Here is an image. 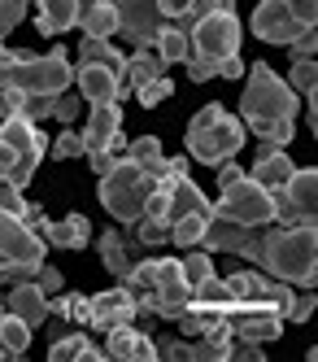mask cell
I'll use <instances>...</instances> for the list:
<instances>
[{
	"mask_svg": "<svg viewBox=\"0 0 318 362\" xmlns=\"http://www.w3.org/2000/svg\"><path fill=\"white\" fill-rule=\"evenodd\" d=\"M22 118H26V122L52 118V96H26V100H22Z\"/></svg>",
	"mask_w": 318,
	"mask_h": 362,
	"instance_id": "ee69618b",
	"label": "cell"
},
{
	"mask_svg": "<svg viewBox=\"0 0 318 362\" xmlns=\"http://www.w3.org/2000/svg\"><path fill=\"white\" fill-rule=\"evenodd\" d=\"M314 305H318V297H314V293H301V297L293 301V310H288V319H293V323H305V319L314 315Z\"/></svg>",
	"mask_w": 318,
	"mask_h": 362,
	"instance_id": "c3c4849f",
	"label": "cell"
},
{
	"mask_svg": "<svg viewBox=\"0 0 318 362\" xmlns=\"http://www.w3.org/2000/svg\"><path fill=\"white\" fill-rule=\"evenodd\" d=\"M0 144H9V148H18V153L48 148V140L40 136V127L26 122V118H0Z\"/></svg>",
	"mask_w": 318,
	"mask_h": 362,
	"instance_id": "83f0119b",
	"label": "cell"
},
{
	"mask_svg": "<svg viewBox=\"0 0 318 362\" xmlns=\"http://www.w3.org/2000/svg\"><path fill=\"white\" fill-rule=\"evenodd\" d=\"M96 249H100V262H105V271H110L114 279H126V271H131V240L126 236H118V227H110V231H100L96 236Z\"/></svg>",
	"mask_w": 318,
	"mask_h": 362,
	"instance_id": "cb8c5ba5",
	"label": "cell"
},
{
	"mask_svg": "<svg viewBox=\"0 0 318 362\" xmlns=\"http://www.w3.org/2000/svg\"><path fill=\"white\" fill-rule=\"evenodd\" d=\"M293 92H305V96H314V83H318V66H314V57H293V79H283Z\"/></svg>",
	"mask_w": 318,
	"mask_h": 362,
	"instance_id": "8d00e7d4",
	"label": "cell"
},
{
	"mask_svg": "<svg viewBox=\"0 0 318 362\" xmlns=\"http://www.w3.org/2000/svg\"><path fill=\"white\" fill-rule=\"evenodd\" d=\"M100 358H105V349H96L83 332L61 336V341L48 345V362H100Z\"/></svg>",
	"mask_w": 318,
	"mask_h": 362,
	"instance_id": "4316f807",
	"label": "cell"
},
{
	"mask_svg": "<svg viewBox=\"0 0 318 362\" xmlns=\"http://www.w3.org/2000/svg\"><path fill=\"white\" fill-rule=\"evenodd\" d=\"M48 319L88 323V319H92V297H83V293H66V297H57V293H52V301H48Z\"/></svg>",
	"mask_w": 318,
	"mask_h": 362,
	"instance_id": "d6a6232c",
	"label": "cell"
},
{
	"mask_svg": "<svg viewBox=\"0 0 318 362\" xmlns=\"http://www.w3.org/2000/svg\"><path fill=\"white\" fill-rule=\"evenodd\" d=\"M240 74H245V62H240V53H235V57H227V62L218 66V79H240Z\"/></svg>",
	"mask_w": 318,
	"mask_h": 362,
	"instance_id": "f907efd6",
	"label": "cell"
},
{
	"mask_svg": "<svg viewBox=\"0 0 318 362\" xmlns=\"http://www.w3.org/2000/svg\"><path fill=\"white\" fill-rule=\"evenodd\" d=\"M122 132V114H118V105H92V118H88V127H83V153H96V148H105V144H114V136Z\"/></svg>",
	"mask_w": 318,
	"mask_h": 362,
	"instance_id": "ffe728a7",
	"label": "cell"
},
{
	"mask_svg": "<svg viewBox=\"0 0 318 362\" xmlns=\"http://www.w3.org/2000/svg\"><path fill=\"white\" fill-rule=\"evenodd\" d=\"M162 74H166V62L157 57V48H136V53L126 57V66H122V88L136 92V88H144L153 79H162Z\"/></svg>",
	"mask_w": 318,
	"mask_h": 362,
	"instance_id": "7402d4cb",
	"label": "cell"
},
{
	"mask_svg": "<svg viewBox=\"0 0 318 362\" xmlns=\"http://www.w3.org/2000/svg\"><path fill=\"white\" fill-rule=\"evenodd\" d=\"M288 13H293L297 22H305V27H314V18H318V0H283Z\"/></svg>",
	"mask_w": 318,
	"mask_h": 362,
	"instance_id": "bcb514c9",
	"label": "cell"
},
{
	"mask_svg": "<svg viewBox=\"0 0 318 362\" xmlns=\"http://www.w3.org/2000/svg\"><path fill=\"white\" fill-rule=\"evenodd\" d=\"M261 236H266V227H245V223H231L223 214H209L205 223V236H201V249L205 253H240V257H261Z\"/></svg>",
	"mask_w": 318,
	"mask_h": 362,
	"instance_id": "8fae6325",
	"label": "cell"
},
{
	"mask_svg": "<svg viewBox=\"0 0 318 362\" xmlns=\"http://www.w3.org/2000/svg\"><path fill=\"white\" fill-rule=\"evenodd\" d=\"M48 158H52V162H70V158H83V140H78L74 132H61L57 140L48 144Z\"/></svg>",
	"mask_w": 318,
	"mask_h": 362,
	"instance_id": "74e56055",
	"label": "cell"
},
{
	"mask_svg": "<svg viewBox=\"0 0 318 362\" xmlns=\"http://www.w3.org/2000/svg\"><path fill=\"white\" fill-rule=\"evenodd\" d=\"M26 349H31V327H26L18 315H9V310H0V362H18L26 358Z\"/></svg>",
	"mask_w": 318,
	"mask_h": 362,
	"instance_id": "484cf974",
	"label": "cell"
},
{
	"mask_svg": "<svg viewBox=\"0 0 318 362\" xmlns=\"http://www.w3.org/2000/svg\"><path fill=\"white\" fill-rule=\"evenodd\" d=\"M188 301H192V288H188V279H183L179 257H157V279H153V288L140 301V315L179 319Z\"/></svg>",
	"mask_w": 318,
	"mask_h": 362,
	"instance_id": "ba28073f",
	"label": "cell"
},
{
	"mask_svg": "<svg viewBox=\"0 0 318 362\" xmlns=\"http://www.w3.org/2000/svg\"><path fill=\"white\" fill-rule=\"evenodd\" d=\"M0 305H5L9 315H18V319H22L26 327H31V332L48 323V293L40 288L35 279H18L13 288L5 293V301H0Z\"/></svg>",
	"mask_w": 318,
	"mask_h": 362,
	"instance_id": "2e32d148",
	"label": "cell"
},
{
	"mask_svg": "<svg viewBox=\"0 0 318 362\" xmlns=\"http://www.w3.org/2000/svg\"><path fill=\"white\" fill-rule=\"evenodd\" d=\"M240 18H235V9H227V13H205V18H196L192 22V31H188V40H192V57L196 62H227V57H235L240 53Z\"/></svg>",
	"mask_w": 318,
	"mask_h": 362,
	"instance_id": "8992f818",
	"label": "cell"
},
{
	"mask_svg": "<svg viewBox=\"0 0 318 362\" xmlns=\"http://www.w3.org/2000/svg\"><path fill=\"white\" fill-rule=\"evenodd\" d=\"M126 158L136 162V166H144L148 175H157V179L166 175V153H162V140H157V136H140V140H126Z\"/></svg>",
	"mask_w": 318,
	"mask_h": 362,
	"instance_id": "4dcf8cb0",
	"label": "cell"
},
{
	"mask_svg": "<svg viewBox=\"0 0 318 362\" xmlns=\"http://www.w3.org/2000/svg\"><path fill=\"white\" fill-rule=\"evenodd\" d=\"M227 358H240V362H261L266 354H261V341H249V336H231Z\"/></svg>",
	"mask_w": 318,
	"mask_h": 362,
	"instance_id": "b9f144b4",
	"label": "cell"
},
{
	"mask_svg": "<svg viewBox=\"0 0 318 362\" xmlns=\"http://www.w3.org/2000/svg\"><path fill=\"white\" fill-rule=\"evenodd\" d=\"M249 27H253L257 40H266V44H293L305 31H314V27H305V22H297L293 13H288L283 0H261V5L253 9V18H249Z\"/></svg>",
	"mask_w": 318,
	"mask_h": 362,
	"instance_id": "4fadbf2b",
	"label": "cell"
},
{
	"mask_svg": "<svg viewBox=\"0 0 318 362\" xmlns=\"http://www.w3.org/2000/svg\"><path fill=\"white\" fill-rule=\"evenodd\" d=\"M74 27H83V35H92V40H110V35L118 31L114 5H110V0H78Z\"/></svg>",
	"mask_w": 318,
	"mask_h": 362,
	"instance_id": "44dd1931",
	"label": "cell"
},
{
	"mask_svg": "<svg viewBox=\"0 0 318 362\" xmlns=\"http://www.w3.org/2000/svg\"><path fill=\"white\" fill-rule=\"evenodd\" d=\"M74 92L83 100H92V105H118L122 96H131L118 74L105 70V66H78L74 70Z\"/></svg>",
	"mask_w": 318,
	"mask_h": 362,
	"instance_id": "9a60e30c",
	"label": "cell"
},
{
	"mask_svg": "<svg viewBox=\"0 0 318 362\" xmlns=\"http://www.w3.org/2000/svg\"><path fill=\"white\" fill-rule=\"evenodd\" d=\"M0 210H5V214H18L22 223H31V227H40V223H44L40 205L26 201V197H22V188H18V184H9V179H0Z\"/></svg>",
	"mask_w": 318,
	"mask_h": 362,
	"instance_id": "1f68e13d",
	"label": "cell"
},
{
	"mask_svg": "<svg viewBox=\"0 0 318 362\" xmlns=\"http://www.w3.org/2000/svg\"><path fill=\"white\" fill-rule=\"evenodd\" d=\"M205 223H209V214H183V218L170 227V245H179V249H196L201 236H205Z\"/></svg>",
	"mask_w": 318,
	"mask_h": 362,
	"instance_id": "e575fe53",
	"label": "cell"
},
{
	"mask_svg": "<svg viewBox=\"0 0 318 362\" xmlns=\"http://www.w3.org/2000/svg\"><path fill=\"white\" fill-rule=\"evenodd\" d=\"M235 5V0H192V9H188V18L196 22V18H205V13H227Z\"/></svg>",
	"mask_w": 318,
	"mask_h": 362,
	"instance_id": "7dc6e473",
	"label": "cell"
},
{
	"mask_svg": "<svg viewBox=\"0 0 318 362\" xmlns=\"http://www.w3.org/2000/svg\"><path fill=\"white\" fill-rule=\"evenodd\" d=\"M223 310H227V301H201V297H192L188 305H183V315H179L175 323L188 332V336H214V332L227 327Z\"/></svg>",
	"mask_w": 318,
	"mask_h": 362,
	"instance_id": "d6986e66",
	"label": "cell"
},
{
	"mask_svg": "<svg viewBox=\"0 0 318 362\" xmlns=\"http://www.w3.org/2000/svg\"><path fill=\"white\" fill-rule=\"evenodd\" d=\"M0 262L22 275H35V267L44 262V236L31 223H22L18 214H5V210H0Z\"/></svg>",
	"mask_w": 318,
	"mask_h": 362,
	"instance_id": "9c48e42d",
	"label": "cell"
},
{
	"mask_svg": "<svg viewBox=\"0 0 318 362\" xmlns=\"http://www.w3.org/2000/svg\"><path fill=\"white\" fill-rule=\"evenodd\" d=\"M318 210V170L297 166L293 179L275 192V223L279 227H314Z\"/></svg>",
	"mask_w": 318,
	"mask_h": 362,
	"instance_id": "52a82bcc",
	"label": "cell"
},
{
	"mask_svg": "<svg viewBox=\"0 0 318 362\" xmlns=\"http://www.w3.org/2000/svg\"><path fill=\"white\" fill-rule=\"evenodd\" d=\"M136 315H140V305H136V297H131V288L118 279L114 288H105V293L92 297V319H88V327L110 332V327H118V323H131Z\"/></svg>",
	"mask_w": 318,
	"mask_h": 362,
	"instance_id": "5bb4252c",
	"label": "cell"
},
{
	"mask_svg": "<svg viewBox=\"0 0 318 362\" xmlns=\"http://www.w3.org/2000/svg\"><path fill=\"white\" fill-rule=\"evenodd\" d=\"M31 5H35V27H40V35H66L74 27L78 0H31Z\"/></svg>",
	"mask_w": 318,
	"mask_h": 362,
	"instance_id": "603a6c76",
	"label": "cell"
},
{
	"mask_svg": "<svg viewBox=\"0 0 318 362\" xmlns=\"http://www.w3.org/2000/svg\"><path fill=\"white\" fill-rule=\"evenodd\" d=\"M105 358H118V362H148V358H157V349H153V336L136 332L131 323H118V327L105 332Z\"/></svg>",
	"mask_w": 318,
	"mask_h": 362,
	"instance_id": "e0dca14e",
	"label": "cell"
},
{
	"mask_svg": "<svg viewBox=\"0 0 318 362\" xmlns=\"http://www.w3.org/2000/svg\"><path fill=\"white\" fill-rule=\"evenodd\" d=\"M83 158H88V166H92V175L100 179V175H110L122 158H126V136L118 132L114 136V144H105V148H96V153H83Z\"/></svg>",
	"mask_w": 318,
	"mask_h": 362,
	"instance_id": "836d02e7",
	"label": "cell"
},
{
	"mask_svg": "<svg viewBox=\"0 0 318 362\" xmlns=\"http://www.w3.org/2000/svg\"><path fill=\"white\" fill-rule=\"evenodd\" d=\"M257 267L283 279V284H301L310 288L314 275H318V236L314 227H266V236H261V257Z\"/></svg>",
	"mask_w": 318,
	"mask_h": 362,
	"instance_id": "7a4b0ae2",
	"label": "cell"
},
{
	"mask_svg": "<svg viewBox=\"0 0 318 362\" xmlns=\"http://www.w3.org/2000/svg\"><path fill=\"white\" fill-rule=\"evenodd\" d=\"M214 214H223L231 223H245V227H271L275 223V192H266L249 175H235L231 184L218 188Z\"/></svg>",
	"mask_w": 318,
	"mask_h": 362,
	"instance_id": "5b68a950",
	"label": "cell"
},
{
	"mask_svg": "<svg viewBox=\"0 0 318 362\" xmlns=\"http://www.w3.org/2000/svg\"><path fill=\"white\" fill-rule=\"evenodd\" d=\"M157 188V175H148L144 166H136L131 158H122L110 175H100V205L114 214V223L122 227H136L144 205Z\"/></svg>",
	"mask_w": 318,
	"mask_h": 362,
	"instance_id": "277c9868",
	"label": "cell"
},
{
	"mask_svg": "<svg viewBox=\"0 0 318 362\" xmlns=\"http://www.w3.org/2000/svg\"><path fill=\"white\" fill-rule=\"evenodd\" d=\"M179 267H183V279H188V288H196L201 279L214 275V257H209L205 249H196V253H188V257H179Z\"/></svg>",
	"mask_w": 318,
	"mask_h": 362,
	"instance_id": "d590c367",
	"label": "cell"
},
{
	"mask_svg": "<svg viewBox=\"0 0 318 362\" xmlns=\"http://www.w3.org/2000/svg\"><path fill=\"white\" fill-rule=\"evenodd\" d=\"M78 114H83V96H78V92H61V96H52V118H57V122H74Z\"/></svg>",
	"mask_w": 318,
	"mask_h": 362,
	"instance_id": "ab89813d",
	"label": "cell"
},
{
	"mask_svg": "<svg viewBox=\"0 0 318 362\" xmlns=\"http://www.w3.org/2000/svg\"><path fill=\"white\" fill-rule=\"evenodd\" d=\"M157 9H162V18H166V22H175L179 31H192V18H188L192 0H157Z\"/></svg>",
	"mask_w": 318,
	"mask_h": 362,
	"instance_id": "60d3db41",
	"label": "cell"
},
{
	"mask_svg": "<svg viewBox=\"0 0 318 362\" xmlns=\"http://www.w3.org/2000/svg\"><path fill=\"white\" fill-rule=\"evenodd\" d=\"M223 319H227L231 336H249V341H261V345L283 336V315L266 301H227Z\"/></svg>",
	"mask_w": 318,
	"mask_h": 362,
	"instance_id": "30bf717a",
	"label": "cell"
},
{
	"mask_svg": "<svg viewBox=\"0 0 318 362\" xmlns=\"http://www.w3.org/2000/svg\"><path fill=\"white\" fill-rule=\"evenodd\" d=\"M245 96H240V122L245 132H253L257 140H271L275 148L293 144V132H297V92L288 88L279 74L257 62L245 70Z\"/></svg>",
	"mask_w": 318,
	"mask_h": 362,
	"instance_id": "6da1fadb",
	"label": "cell"
},
{
	"mask_svg": "<svg viewBox=\"0 0 318 362\" xmlns=\"http://www.w3.org/2000/svg\"><path fill=\"white\" fill-rule=\"evenodd\" d=\"M26 9H31V0H0V40L13 35V27L26 18Z\"/></svg>",
	"mask_w": 318,
	"mask_h": 362,
	"instance_id": "f35d334b",
	"label": "cell"
},
{
	"mask_svg": "<svg viewBox=\"0 0 318 362\" xmlns=\"http://www.w3.org/2000/svg\"><path fill=\"white\" fill-rule=\"evenodd\" d=\"M170 92H175V83L166 79V74H162V79H153V83H144V88H136V96H140V105H148V110L157 105V100H166Z\"/></svg>",
	"mask_w": 318,
	"mask_h": 362,
	"instance_id": "7bdbcfd3",
	"label": "cell"
},
{
	"mask_svg": "<svg viewBox=\"0 0 318 362\" xmlns=\"http://www.w3.org/2000/svg\"><path fill=\"white\" fill-rule=\"evenodd\" d=\"M153 48H157V57H162L166 66H175V62H188V57H192V40H188V31H179L175 22H166V27L157 31Z\"/></svg>",
	"mask_w": 318,
	"mask_h": 362,
	"instance_id": "f546056e",
	"label": "cell"
},
{
	"mask_svg": "<svg viewBox=\"0 0 318 362\" xmlns=\"http://www.w3.org/2000/svg\"><path fill=\"white\" fill-rule=\"evenodd\" d=\"M78 66H105V70H114L118 79H122V66H126V57L118 53V48L110 44V40H78Z\"/></svg>",
	"mask_w": 318,
	"mask_h": 362,
	"instance_id": "f1b7e54d",
	"label": "cell"
},
{
	"mask_svg": "<svg viewBox=\"0 0 318 362\" xmlns=\"http://www.w3.org/2000/svg\"><path fill=\"white\" fill-rule=\"evenodd\" d=\"M293 170H297V166H293V158H288L283 148H275V153H266V158H257V162H253L249 179H257V184L266 188V192H279L288 179H293Z\"/></svg>",
	"mask_w": 318,
	"mask_h": 362,
	"instance_id": "d4e9b609",
	"label": "cell"
},
{
	"mask_svg": "<svg viewBox=\"0 0 318 362\" xmlns=\"http://www.w3.org/2000/svg\"><path fill=\"white\" fill-rule=\"evenodd\" d=\"M35 231L44 236V245H52V249H83V245L92 240V223H88V214L52 218V223H40Z\"/></svg>",
	"mask_w": 318,
	"mask_h": 362,
	"instance_id": "ac0fdd59",
	"label": "cell"
},
{
	"mask_svg": "<svg viewBox=\"0 0 318 362\" xmlns=\"http://www.w3.org/2000/svg\"><path fill=\"white\" fill-rule=\"evenodd\" d=\"M114 5V18H118V31L122 40H131L136 48H153L157 31L166 27L162 9H157V0H110Z\"/></svg>",
	"mask_w": 318,
	"mask_h": 362,
	"instance_id": "7c38bea8",
	"label": "cell"
},
{
	"mask_svg": "<svg viewBox=\"0 0 318 362\" xmlns=\"http://www.w3.org/2000/svg\"><path fill=\"white\" fill-rule=\"evenodd\" d=\"M31 279L40 284V288H44L48 297H52V293H61V271H57V267H48V257L35 267V275H31Z\"/></svg>",
	"mask_w": 318,
	"mask_h": 362,
	"instance_id": "f6af8a7d",
	"label": "cell"
},
{
	"mask_svg": "<svg viewBox=\"0 0 318 362\" xmlns=\"http://www.w3.org/2000/svg\"><path fill=\"white\" fill-rule=\"evenodd\" d=\"M288 48H293V57H314V48H318V35H314V31H305L301 40H293Z\"/></svg>",
	"mask_w": 318,
	"mask_h": 362,
	"instance_id": "681fc988",
	"label": "cell"
},
{
	"mask_svg": "<svg viewBox=\"0 0 318 362\" xmlns=\"http://www.w3.org/2000/svg\"><path fill=\"white\" fill-rule=\"evenodd\" d=\"M240 148H245V122L231 118L218 100H214V105H201L192 114V122H188V153H192V162L223 166Z\"/></svg>",
	"mask_w": 318,
	"mask_h": 362,
	"instance_id": "3957f363",
	"label": "cell"
}]
</instances>
